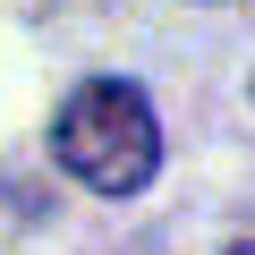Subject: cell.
<instances>
[{
	"label": "cell",
	"mask_w": 255,
	"mask_h": 255,
	"mask_svg": "<svg viewBox=\"0 0 255 255\" xmlns=\"http://www.w3.org/2000/svg\"><path fill=\"white\" fill-rule=\"evenodd\" d=\"M51 153L68 179H85L94 196H136L153 170H162V128H153V102L145 85L128 77H94L60 102L51 119Z\"/></svg>",
	"instance_id": "cell-1"
},
{
	"label": "cell",
	"mask_w": 255,
	"mask_h": 255,
	"mask_svg": "<svg viewBox=\"0 0 255 255\" xmlns=\"http://www.w3.org/2000/svg\"><path fill=\"white\" fill-rule=\"evenodd\" d=\"M221 255H255V238H238V247H221Z\"/></svg>",
	"instance_id": "cell-2"
}]
</instances>
